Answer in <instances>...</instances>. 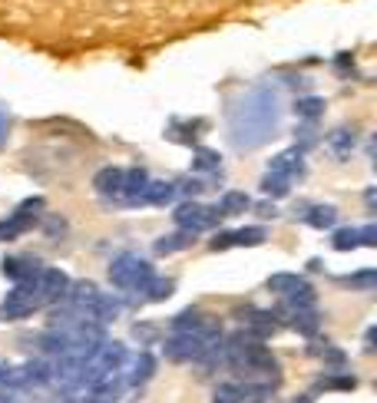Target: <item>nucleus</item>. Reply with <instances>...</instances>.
I'll return each instance as SVG.
<instances>
[{
	"label": "nucleus",
	"mask_w": 377,
	"mask_h": 403,
	"mask_svg": "<svg viewBox=\"0 0 377 403\" xmlns=\"http://www.w3.org/2000/svg\"><path fill=\"white\" fill-rule=\"evenodd\" d=\"M3 271H7L10 278H17V281H27V278L33 281V278L40 274V265H37V261H30V258H7Z\"/></svg>",
	"instance_id": "9"
},
{
	"label": "nucleus",
	"mask_w": 377,
	"mask_h": 403,
	"mask_svg": "<svg viewBox=\"0 0 377 403\" xmlns=\"http://www.w3.org/2000/svg\"><path fill=\"white\" fill-rule=\"evenodd\" d=\"M66 284H70V278L63 274V271L57 268H40V274H37V294L40 298H60V294H66Z\"/></svg>",
	"instance_id": "5"
},
{
	"label": "nucleus",
	"mask_w": 377,
	"mask_h": 403,
	"mask_svg": "<svg viewBox=\"0 0 377 403\" xmlns=\"http://www.w3.org/2000/svg\"><path fill=\"white\" fill-rule=\"evenodd\" d=\"M268 172L272 176H295V172H302V149H288V152H278L268 165Z\"/></svg>",
	"instance_id": "7"
},
{
	"label": "nucleus",
	"mask_w": 377,
	"mask_h": 403,
	"mask_svg": "<svg viewBox=\"0 0 377 403\" xmlns=\"http://www.w3.org/2000/svg\"><path fill=\"white\" fill-rule=\"evenodd\" d=\"M295 113L304 116V120H318V116L324 113V100H318V96H304V100L295 103Z\"/></svg>",
	"instance_id": "13"
},
{
	"label": "nucleus",
	"mask_w": 377,
	"mask_h": 403,
	"mask_svg": "<svg viewBox=\"0 0 377 403\" xmlns=\"http://www.w3.org/2000/svg\"><path fill=\"white\" fill-rule=\"evenodd\" d=\"M268 288L282 291V294H295L298 288H304V281L302 278H295V274H275L272 281H268Z\"/></svg>",
	"instance_id": "15"
},
{
	"label": "nucleus",
	"mask_w": 377,
	"mask_h": 403,
	"mask_svg": "<svg viewBox=\"0 0 377 403\" xmlns=\"http://www.w3.org/2000/svg\"><path fill=\"white\" fill-rule=\"evenodd\" d=\"M334 218H338V212H334L331 205H318V209L308 212V222L315 225V228H331Z\"/></svg>",
	"instance_id": "14"
},
{
	"label": "nucleus",
	"mask_w": 377,
	"mask_h": 403,
	"mask_svg": "<svg viewBox=\"0 0 377 403\" xmlns=\"http://www.w3.org/2000/svg\"><path fill=\"white\" fill-rule=\"evenodd\" d=\"M219 209H222V215H239V212L252 209V198H248L245 192H226Z\"/></svg>",
	"instance_id": "11"
},
{
	"label": "nucleus",
	"mask_w": 377,
	"mask_h": 403,
	"mask_svg": "<svg viewBox=\"0 0 377 403\" xmlns=\"http://www.w3.org/2000/svg\"><path fill=\"white\" fill-rule=\"evenodd\" d=\"M109 281L120 284V288H146L152 281V268L139 254H120L109 265Z\"/></svg>",
	"instance_id": "1"
},
{
	"label": "nucleus",
	"mask_w": 377,
	"mask_h": 403,
	"mask_svg": "<svg viewBox=\"0 0 377 403\" xmlns=\"http://www.w3.org/2000/svg\"><path fill=\"white\" fill-rule=\"evenodd\" d=\"M93 185H96L100 195H116V198H120L122 195V169H116V165L100 169V172L93 176Z\"/></svg>",
	"instance_id": "6"
},
{
	"label": "nucleus",
	"mask_w": 377,
	"mask_h": 403,
	"mask_svg": "<svg viewBox=\"0 0 377 403\" xmlns=\"http://www.w3.org/2000/svg\"><path fill=\"white\" fill-rule=\"evenodd\" d=\"M219 215L222 212L219 209H205V205H199V202H185V205H179L176 209V225H179L182 232H205V228H212V225L219 222Z\"/></svg>",
	"instance_id": "2"
},
{
	"label": "nucleus",
	"mask_w": 377,
	"mask_h": 403,
	"mask_svg": "<svg viewBox=\"0 0 377 403\" xmlns=\"http://www.w3.org/2000/svg\"><path fill=\"white\" fill-rule=\"evenodd\" d=\"M27 228H33V218L30 215H24V212H17L10 222H0V241L17 238V235H20V232H27Z\"/></svg>",
	"instance_id": "10"
},
{
	"label": "nucleus",
	"mask_w": 377,
	"mask_h": 403,
	"mask_svg": "<svg viewBox=\"0 0 377 403\" xmlns=\"http://www.w3.org/2000/svg\"><path fill=\"white\" fill-rule=\"evenodd\" d=\"M192 169H199V172L219 169V152H212V149H199V152H196V159H192Z\"/></svg>",
	"instance_id": "17"
},
{
	"label": "nucleus",
	"mask_w": 377,
	"mask_h": 403,
	"mask_svg": "<svg viewBox=\"0 0 377 403\" xmlns=\"http://www.w3.org/2000/svg\"><path fill=\"white\" fill-rule=\"evenodd\" d=\"M182 189H185L189 195H199V192H202V182H185Z\"/></svg>",
	"instance_id": "23"
},
{
	"label": "nucleus",
	"mask_w": 377,
	"mask_h": 403,
	"mask_svg": "<svg viewBox=\"0 0 377 403\" xmlns=\"http://www.w3.org/2000/svg\"><path fill=\"white\" fill-rule=\"evenodd\" d=\"M374 281H377L374 271H358V274L344 278V284H351V288H374Z\"/></svg>",
	"instance_id": "19"
},
{
	"label": "nucleus",
	"mask_w": 377,
	"mask_h": 403,
	"mask_svg": "<svg viewBox=\"0 0 377 403\" xmlns=\"http://www.w3.org/2000/svg\"><path fill=\"white\" fill-rule=\"evenodd\" d=\"M172 195H176V185H169V182H146L139 202H146V205H169Z\"/></svg>",
	"instance_id": "8"
},
{
	"label": "nucleus",
	"mask_w": 377,
	"mask_h": 403,
	"mask_svg": "<svg viewBox=\"0 0 377 403\" xmlns=\"http://www.w3.org/2000/svg\"><path fill=\"white\" fill-rule=\"evenodd\" d=\"M358 245H377L374 225H367V228H341V232L334 235V248H338V252H351V248H358Z\"/></svg>",
	"instance_id": "4"
},
{
	"label": "nucleus",
	"mask_w": 377,
	"mask_h": 403,
	"mask_svg": "<svg viewBox=\"0 0 377 403\" xmlns=\"http://www.w3.org/2000/svg\"><path fill=\"white\" fill-rule=\"evenodd\" d=\"M261 189H265V195H272V198H278V195L288 192V179L285 176H265V182H261Z\"/></svg>",
	"instance_id": "18"
},
{
	"label": "nucleus",
	"mask_w": 377,
	"mask_h": 403,
	"mask_svg": "<svg viewBox=\"0 0 377 403\" xmlns=\"http://www.w3.org/2000/svg\"><path fill=\"white\" fill-rule=\"evenodd\" d=\"M146 288H152V291H149V298H166L169 291H172V281H156V278H152V281L146 284Z\"/></svg>",
	"instance_id": "21"
},
{
	"label": "nucleus",
	"mask_w": 377,
	"mask_h": 403,
	"mask_svg": "<svg viewBox=\"0 0 377 403\" xmlns=\"http://www.w3.org/2000/svg\"><path fill=\"white\" fill-rule=\"evenodd\" d=\"M196 241L192 232H179V235H172V238H159L156 241V252H179V248H189Z\"/></svg>",
	"instance_id": "12"
},
{
	"label": "nucleus",
	"mask_w": 377,
	"mask_h": 403,
	"mask_svg": "<svg viewBox=\"0 0 377 403\" xmlns=\"http://www.w3.org/2000/svg\"><path fill=\"white\" fill-rule=\"evenodd\" d=\"M73 298L76 301H96V298H100V291H96V284L83 281V284H76V288H73Z\"/></svg>",
	"instance_id": "20"
},
{
	"label": "nucleus",
	"mask_w": 377,
	"mask_h": 403,
	"mask_svg": "<svg viewBox=\"0 0 377 403\" xmlns=\"http://www.w3.org/2000/svg\"><path fill=\"white\" fill-rule=\"evenodd\" d=\"M265 241V232L261 228H241V232H232V245H261Z\"/></svg>",
	"instance_id": "16"
},
{
	"label": "nucleus",
	"mask_w": 377,
	"mask_h": 403,
	"mask_svg": "<svg viewBox=\"0 0 377 403\" xmlns=\"http://www.w3.org/2000/svg\"><path fill=\"white\" fill-rule=\"evenodd\" d=\"M212 248L219 252V248H232V232H219L215 238H212Z\"/></svg>",
	"instance_id": "22"
},
{
	"label": "nucleus",
	"mask_w": 377,
	"mask_h": 403,
	"mask_svg": "<svg viewBox=\"0 0 377 403\" xmlns=\"http://www.w3.org/2000/svg\"><path fill=\"white\" fill-rule=\"evenodd\" d=\"M40 301H44V298L37 294V288H27V284H20L14 294L3 301V314H7V317H24V314H30L33 308L40 304Z\"/></svg>",
	"instance_id": "3"
}]
</instances>
